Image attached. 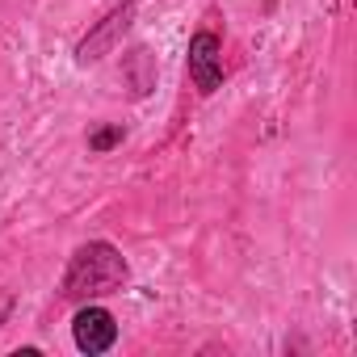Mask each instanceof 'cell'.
<instances>
[{
  "mask_svg": "<svg viewBox=\"0 0 357 357\" xmlns=\"http://www.w3.org/2000/svg\"><path fill=\"white\" fill-rule=\"evenodd\" d=\"M122 80L130 89V97H147L155 89V55L147 47H135L126 59H122Z\"/></svg>",
  "mask_w": 357,
  "mask_h": 357,
  "instance_id": "5b68a950",
  "label": "cell"
},
{
  "mask_svg": "<svg viewBox=\"0 0 357 357\" xmlns=\"http://www.w3.org/2000/svg\"><path fill=\"white\" fill-rule=\"evenodd\" d=\"M72 336H76V349L89 353V357L109 353L114 340H118V319H114V311L89 303V307L76 311V319H72Z\"/></svg>",
  "mask_w": 357,
  "mask_h": 357,
  "instance_id": "277c9868",
  "label": "cell"
},
{
  "mask_svg": "<svg viewBox=\"0 0 357 357\" xmlns=\"http://www.w3.org/2000/svg\"><path fill=\"white\" fill-rule=\"evenodd\" d=\"M130 22H135V0H122V5H114L80 43H76V63L80 68H89V63H97V59H105L114 47H118V38L130 30Z\"/></svg>",
  "mask_w": 357,
  "mask_h": 357,
  "instance_id": "7a4b0ae2",
  "label": "cell"
},
{
  "mask_svg": "<svg viewBox=\"0 0 357 357\" xmlns=\"http://www.w3.org/2000/svg\"><path fill=\"white\" fill-rule=\"evenodd\" d=\"M190 80L202 97H211L223 84V43L215 30H198L190 38Z\"/></svg>",
  "mask_w": 357,
  "mask_h": 357,
  "instance_id": "3957f363",
  "label": "cell"
},
{
  "mask_svg": "<svg viewBox=\"0 0 357 357\" xmlns=\"http://www.w3.org/2000/svg\"><path fill=\"white\" fill-rule=\"evenodd\" d=\"M122 139H126V130H122L118 122H114V126H97V130L89 135V151H97V155H101V151H109V147H118Z\"/></svg>",
  "mask_w": 357,
  "mask_h": 357,
  "instance_id": "8992f818",
  "label": "cell"
},
{
  "mask_svg": "<svg viewBox=\"0 0 357 357\" xmlns=\"http://www.w3.org/2000/svg\"><path fill=\"white\" fill-rule=\"evenodd\" d=\"M9 315H13V294H9V290H0V324H5Z\"/></svg>",
  "mask_w": 357,
  "mask_h": 357,
  "instance_id": "52a82bcc",
  "label": "cell"
},
{
  "mask_svg": "<svg viewBox=\"0 0 357 357\" xmlns=\"http://www.w3.org/2000/svg\"><path fill=\"white\" fill-rule=\"evenodd\" d=\"M130 282V265L126 257L109 244V240H89L72 252L68 273H63V298L72 303H93L105 294H118Z\"/></svg>",
  "mask_w": 357,
  "mask_h": 357,
  "instance_id": "6da1fadb",
  "label": "cell"
}]
</instances>
